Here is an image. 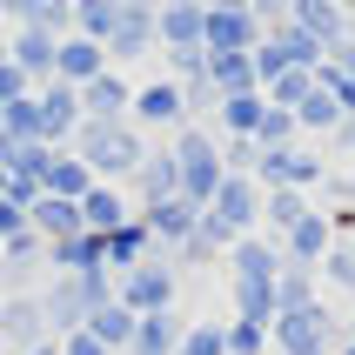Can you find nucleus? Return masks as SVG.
<instances>
[{
    "label": "nucleus",
    "instance_id": "4",
    "mask_svg": "<svg viewBox=\"0 0 355 355\" xmlns=\"http://www.w3.org/2000/svg\"><path fill=\"white\" fill-rule=\"evenodd\" d=\"M34 355H54V349H34Z\"/></svg>",
    "mask_w": 355,
    "mask_h": 355
},
{
    "label": "nucleus",
    "instance_id": "1",
    "mask_svg": "<svg viewBox=\"0 0 355 355\" xmlns=\"http://www.w3.org/2000/svg\"><path fill=\"white\" fill-rule=\"evenodd\" d=\"M135 336H141V355H168V322H161V315H148Z\"/></svg>",
    "mask_w": 355,
    "mask_h": 355
},
{
    "label": "nucleus",
    "instance_id": "2",
    "mask_svg": "<svg viewBox=\"0 0 355 355\" xmlns=\"http://www.w3.org/2000/svg\"><path fill=\"white\" fill-rule=\"evenodd\" d=\"M34 329H40V309H7V336L14 342H34Z\"/></svg>",
    "mask_w": 355,
    "mask_h": 355
},
{
    "label": "nucleus",
    "instance_id": "3",
    "mask_svg": "<svg viewBox=\"0 0 355 355\" xmlns=\"http://www.w3.org/2000/svg\"><path fill=\"white\" fill-rule=\"evenodd\" d=\"M255 342H261V329H255V322H241V329H235V355H255Z\"/></svg>",
    "mask_w": 355,
    "mask_h": 355
}]
</instances>
